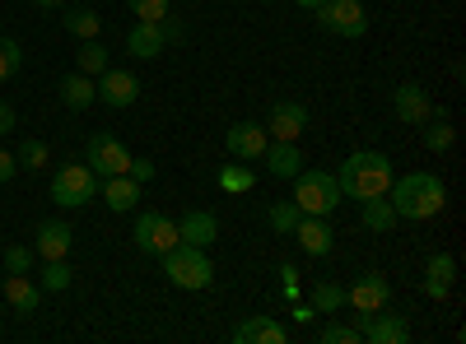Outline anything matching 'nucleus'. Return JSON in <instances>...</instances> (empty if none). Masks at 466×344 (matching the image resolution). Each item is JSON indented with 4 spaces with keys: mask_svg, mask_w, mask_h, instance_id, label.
<instances>
[{
    "mask_svg": "<svg viewBox=\"0 0 466 344\" xmlns=\"http://www.w3.org/2000/svg\"><path fill=\"white\" fill-rule=\"evenodd\" d=\"M397 182L392 172V159L382 154V149H360V154H350L336 172V186L345 201H373V196H387V186Z\"/></svg>",
    "mask_w": 466,
    "mask_h": 344,
    "instance_id": "nucleus-1",
    "label": "nucleus"
},
{
    "mask_svg": "<svg viewBox=\"0 0 466 344\" xmlns=\"http://www.w3.org/2000/svg\"><path fill=\"white\" fill-rule=\"evenodd\" d=\"M392 191V210H397V219H434L443 205H448V191H443V182L434 177V172H406L401 182H392L387 186Z\"/></svg>",
    "mask_w": 466,
    "mask_h": 344,
    "instance_id": "nucleus-2",
    "label": "nucleus"
},
{
    "mask_svg": "<svg viewBox=\"0 0 466 344\" xmlns=\"http://www.w3.org/2000/svg\"><path fill=\"white\" fill-rule=\"evenodd\" d=\"M340 201L345 196H340V186H336V177L327 168H299L294 172V205L303 214H322L327 219Z\"/></svg>",
    "mask_w": 466,
    "mask_h": 344,
    "instance_id": "nucleus-3",
    "label": "nucleus"
},
{
    "mask_svg": "<svg viewBox=\"0 0 466 344\" xmlns=\"http://www.w3.org/2000/svg\"><path fill=\"white\" fill-rule=\"evenodd\" d=\"M164 275H168L177 289H210V280H215V265H210L206 247L177 242L173 251H164Z\"/></svg>",
    "mask_w": 466,
    "mask_h": 344,
    "instance_id": "nucleus-4",
    "label": "nucleus"
},
{
    "mask_svg": "<svg viewBox=\"0 0 466 344\" xmlns=\"http://www.w3.org/2000/svg\"><path fill=\"white\" fill-rule=\"evenodd\" d=\"M98 186H103V177H98L89 163H66V168L52 177V201H56L61 210H80V205L98 201Z\"/></svg>",
    "mask_w": 466,
    "mask_h": 344,
    "instance_id": "nucleus-5",
    "label": "nucleus"
},
{
    "mask_svg": "<svg viewBox=\"0 0 466 344\" xmlns=\"http://www.w3.org/2000/svg\"><path fill=\"white\" fill-rule=\"evenodd\" d=\"M85 163H89L98 177H116V172L131 168V149L116 140L112 131H94L89 144H85Z\"/></svg>",
    "mask_w": 466,
    "mask_h": 344,
    "instance_id": "nucleus-6",
    "label": "nucleus"
},
{
    "mask_svg": "<svg viewBox=\"0 0 466 344\" xmlns=\"http://www.w3.org/2000/svg\"><path fill=\"white\" fill-rule=\"evenodd\" d=\"M318 24L336 37H364L369 33V15H364V0H327L318 10Z\"/></svg>",
    "mask_w": 466,
    "mask_h": 344,
    "instance_id": "nucleus-7",
    "label": "nucleus"
},
{
    "mask_svg": "<svg viewBox=\"0 0 466 344\" xmlns=\"http://www.w3.org/2000/svg\"><path fill=\"white\" fill-rule=\"evenodd\" d=\"M136 247L140 251H149V256H164V251H173L177 247V223L168 219V214H159V210H145L140 219H136Z\"/></svg>",
    "mask_w": 466,
    "mask_h": 344,
    "instance_id": "nucleus-8",
    "label": "nucleus"
},
{
    "mask_svg": "<svg viewBox=\"0 0 466 344\" xmlns=\"http://www.w3.org/2000/svg\"><path fill=\"white\" fill-rule=\"evenodd\" d=\"M392 302V284H387V275H360L355 284L345 289V308L350 312H378V308H387Z\"/></svg>",
    "mask_w": 466,
    "mask_h": 344,
    "instance_id": "nucleus-9",
    "label": "nucleus"
},
{
    "mask_svg": "<svg viewBox=\"0 0 466 344\" xmlns=\"http://www.w3.org/2000/svg\"><path fill=\"white\" fill-rule=\"evenodd\" d=\"M266 144H270V135H266V126H257V122H238V126H228V135H224V149L238 163H257L261 154H266Z\"/></svg>",
    "mask_w": 466,
    "mask_h": 344,
    "instance_id": "nucleus-10",
    "label": "nucleus"
},
{
    "mask_svg": "<svg viewBox=\"0 0 466 344\" xmlns=\"http://www.w3.org/2000/svg\"><path fill=\"white\" fill-rule=\"evenodd\" d=\"M303 131H308V107L303 103L285 98V103L270 107V117H266V135L270 140H299Z\"/></svg>",
    "mask_w": 466,
    "mask_h": 344,
    "instance_id": "nucleus-11",
    "label": "nucleus"
},
{
    "mask_svg": "<svg viewBox=\"0 0 466 344\" xmlns=\"http://www.w3.org/2000/svg\"><path fill=\"white\" fill-rule=\"evenodd\" d=\"M94 84H98V98H103L107 107H131V103L140 98V80H136L131 70H103Z\"/></svg>",
    "mask_w": 466,
    "mask_h": 344,
    "instance_id": "nucleus-12",
    "label": "nucleus"
},
{
    "mask_svg": "<svg viewBox=\"0 0 466 344\" xmlns=\"http://www.w3.org/2000/svg\"><path fill=\"white\" fill-rule=\"evenodd\" d=\"M392 112L406 122V126H424L434 117V103H430V93H424L420 84H397V93H392Z\"/></svg>",
    "mask_w": 466,
    "mask_h": 344,
    "instance_id": "nucleus-13",
    "label": "nucleus"
},
{
    "mask_svg": "<svg viewBox=\"0 0 466 344\" xmlns=\"http://www.w3.org/2000/svg\"><path fill=\"white\" fill-rule=\"evenodd\" d=\"M294 238H299V247H303L308 256H327V251L336 247V233H331V223H327L322 214H303V219L294 223Z\"/></svg>",
    "mask_w": 466,
    "mask_h": 344,
    "instance_id": "nucleus-14",
    "label": "nucleus"
},
{
    "mask_svg": "<svg viewBox=\"0 0 466 344\" xmlns=\"http://www.w3.org/2000/svg\"><path fill=\"white\" fill-rule=\"evenodd\" d=\"M406 335H410V321H406L401 312L378 308V312L364 321V339H369V344H406Z\"/></svg>",
    "mask_w": 466,
    "mask_h": 344,
    "instance_id": "nucleus-15",
    "label": "nucleus"
},
{
    "mask_svg": "<svg viewBox=\"0 0 466 344\" xmlns=\"http://www.w3.org/2000/svg\"><path fill=\"white\" fill-rule=\"evenodd\" d=\"M261 163H266V172L276 177V182H289V177L303 168V154H299L294 140H270L266 154H261Z\"/></svg>",
    "mask_w": 466,
    "mask_h": 344,
    "instance_id": "nucleus-16",
    "label": "nucleus"
},
{
    "mask_svg": "<svg viewBox=\"0 0 466 344\" xmlns=\"http://www.w3.org/2000/svg\"><path fill=\"white\" fill-rule=\"evenodd\" d=\"M98 196L107 201V210H116V214H127V210H136V201H140V182H136L131 172H116V177H103V186H98Z\"/></svg>",
    "mask_w": 466,
    "mask_h": 344,
    "instance_id": "nucleus-17",
    "label": "nucleus"
},
{
    "mask_svg": "<svg viewBox=\"0 0 466 344\" xmlns=\"http://www.w3.org/2000/svg\"><path fill=\"white\" fill-rule=\"evenodd\" d=\"M70 242H75L70 228L56 223V219H47L43 228H37V238H33V251L43 256V260H66L70 256Z\"/></svg>",
    "mask_w": 466,
    "mask_h": 344,
    "instance_id": "nucleus-18",
    "label": "nucleus"
},
{
    "mask_svg": "<svg viewBox=\"0 0 466 344\" xmlns=\"http://www.w3.org/2000/svg\"><path fill=\"white\" fill-rule=\"evenodd\" d=\"M215 238H219V219H215L210 210H191V214H182V223H177V242L210 247Z\"/></svg>",
    "mask_w": 466,
    "mask_h": 344,
    "instance_id": "nucleus-19",
    "label": "nucleus"
},
{
    "mask_svg": "<svg viewBox=\"0 0 466 344\" xmlns=\"http://www.w3.org/2000/svg\"><path fill=\"white\" fill-rule=\"evenodd\" d=\"M164 47H168V43H164V28H159V24H145V19L131 24V33H127V52H131V56L154 61Z\"/></svg>",
    "mask_w": 466,
    "mask_h": 344,
    "instance_id": "nucleus-20",
    "label": "nucleus"
},
{
    "mask_svg": "<svg viewBox=\"0 0 466 344\" xmlns=\"http://www.w3.org/2000/svg\"><path fill=\"white\" fill-rule=\"evenodd\" d=\"M452 275H457V260H452L448 251L430 256V260H424V293H430L434 302L448 298V293H452Z\"/></svg>",
    "mask_w": 466,
    "mask_h": 344,
    "instance_id": "nucleus-21",
    "label": "nucleus"
},
{
    "mask_svg": "<svg viewBox=\"0 0 466 344\" xmlns=\"http://www.w3.org/2000/svg\"><path fill=\"white\" fill-rule=\"evenodd\" d=\"M61 103H66L70 112L94 107V103H98V84H94V74H85V70L66 74V80H61Z\"/></svg>",
    "mask_w": 466,
    "mask_h": 344,
    "instance_id": "nucleus-22",
    "label": "nucleus"
},
{
    "mask_svg": "<svg viewBox=\"0 0 466 344\" xmlns=\"http://www.w3.org/2000/svg\"><path fill=\"white\" fill-rule=\"evenodd\" d=\"M5 302L19 317H33L37 302H43V284H33L28 275H5Z\"/></svg>",
    "mask_w": 466,
    "mask_h": 344,
    "instance_id": "nucleus-23",
    "label": "nucleus"
},
{
    "mask_svg": "<svg viewBox=\"0 0 466 344\" xmlns=\"http://www.w3.org/2000/svg\"><path fill=\"white\" fill-rule=\"evenodd\" d=\"M233 339L238 344H285L289 330L280 321H270V317H252V321H243L238 330H233Z\"/></svg>",
    "mask_w": 466,
    "mask_h": 344,
    "instance_id": "nucleus-24",
    "label": "nucleus"
},
{
    "mask_svg": "<svg viewBox=\"0 0 466 344\" xmlns=\"http://www.w3.org/2000/svg\"><path fill=\"white\" fill-rule=\"evenodd\" d=\"M61 24H66V33H70V37H80V43H89V37H98V33H103V15H98V10H89V5L66 10V15H61Z\"/></svg>",
    "mask_w": 466,
    "mask_h": 344,
    "instance_id": "nucleus-25",
    "label": "nucleus"
},
{
    "mask_svg": "<svg viewBox=\"0 0 466 344\" xmlns=\"http://www.w3.org/2000/svg\"><path fill=\"white\" fill-rule=\"evenodd\" d=\"M364 205V228H373V233H392L397 228V210L387 196H373V201H360Z\"/></svg>",
    "mask_w": 466,
    "mask_h": 344,
    "instance_id": "nucleus-26",
    "label": "nucleus"
},
{
    "mask_svg": "<svg viewBox=\"0 0 466 344\" xmlns=\"http://www.w3.org/2000/svg\"><path fill=\"white\" fill-rule=\"evenodd\" d=\"M308 302H313V312H340L345 308V289L340 284H331V280H318L313 284V298H308Z\"/></svg>",
    "mask_w": 466,
    "mask_h": 344,
    "instance_id": "nucleus-27",
    "label": "nucleus"
},
{
    "mask_svg": "<svg viewBox=\"0 0 466 344\" xmlns=\"http://www.w3.org/2000/svg\"><path fill=\"white\" fill-rule=\"evenodd\" d=\"M219 186L228 191V196H243V191H252V186H257L252 163H228V168L219 172Z\"/></svg>",
    "mask_w": 466,
    "mask_h": 344,
    "instance_id": "nucleus-28",
    "label": "nucleus"
},
{
    "mask_svg": "<svg viewBox=\"0 0 466 344\" xmlns=\"http://www.w3.org/2000/svg\"><path fill=\"white\" fill-rule=\"evenodd\" d=\"M420 131H424V149H430V154H448L452 140H457V131L448 122H424Z\"/></svg>",
    "mask_w": 466,
    "mask_h": 344,
    "instance_id": "nucleus-29",
    "label": "nucleus"
},
{
    "mask_svg": "<svg viewBox=\"0 0 466 344\" xmlns=\"http://www.w3.org/2000/svg\"><path fill=\"white\" fill-rule=\"evenodd\" d=\"M266 219H270V228H276V233H294V223L303 219V210L294 205V201H276L266 210Z\"/></svg>",
    "mask_w": 466,
    "mask_h": 344,
    "instance_id": "nucleus-30",
    "label": "nucleus"
},
{
    "mask_svg": "<svg viewBox=\"0 0 466 344\" xmlns=\"http://www.w3.org/2000/svg\"><path fill=\"white\" fill-rule=\"evenodd\" d=\"M80 70H85V74H94V80L107 70V47L98 43V37H89V43L80 47Z\"/></svg>",
    "mask_w": 466,
    "mask_h": 344,
    "instance_id": "nucleus-31",
    "label": "nucleus"
},
{
    "mask_svg": "<svg viewBox=\"0 0 466 344\" xmlns=\"http://www.w3.org/2000/svg\"><path fill=\"white\" fill-rule=\"evenodd\" d=\"M19 65H24V47L15 37H0V80H15Z\"/></svg>",
    "mask_w": 466,
    "mask_h": 344,
    "instance_id": "nucleus-32",
    "label": "nucleus"
},
{
    "mask_svg": "<svg viewBox=\"0 0 466 344\" xmlns=\"http://www.w3.org/2000/svg\"><path fill=\"white\" fill-rule=\"evenodd\" d=\"M127 5H131V15H136V19H145V24H159V19H168V15H173L168 0H127Z\"/></svg>",
    "mask_w": 466,
    "mask_h": 344,
    "instance_id": "nucleus-33",
    "label": "nucleus"
},
{
    "mask_svg": "<svg viewBox=\"0 0 466 344\" xmlns=\"http://www.w3.org/2000/svg\"><path fill=\"white\" fill-rule=\"evenodd\" d=\"M33 260H37L33 247H24V242L5 247V270H10V275H28V270H33Z\"/></svg>",
    "mask_w": 466,
    "mask_h": 344,
    "instance_id": "nucleus-34",
    "label": "nucleus"
},
{
    "mask_svg": "<svg viewBox=\"0 0 466 344\" xmlns=\"http://www.w3.org/2000/svg\"><path fill=\"white\" fill-rule=\"evenodd\" d=\"M15 159L19 168H47V140H24Z\"/></svg>",
    "mask_w": 466,
    "mask_h": 344,
    "instance_id": "nucleus-35",
    "label": "nucleus"
},
{
    "mask_svg": "<svg viewBox=\"0 0 466 344\" xmlns=\"http://www.w3.org/2000/svg\"><path fill=\"white\" fill-rule=\"evenodd\" d=\"M37 284L52 289V293L70 289V265H66V260H47V265H43V280H37Z\"/></svg>",
    "mask_w": 466,
    "mask_h": 344,
    "instance_id": "nucleus-36",
    "label": "nucleus"
},
{
    "mask_svg": "<svg viewBox=\"0 0 466 344\" xmlns=\"http://www.w3.org/2000/svg\"><path fill=\"white\" fill-rule=\"evenodd\" d=\"M318 339H322V344H360L364 335H360L355 326H340V321H327V326L318 330Z\"/></svg>",
    "mask_w": 466,
    "mask_h": 344,
    "instance_id": "nucleus-37",
    "label": "nucleus"
},
{
    "mask_svg": "<svg viewBox=\"0 0 466 344\" xmlns=\"http://www.w3.org/2000/svg\"><path fill=\"white\" fill-rule=\"evenodd\" d=\"M127 172H131V177H136V182L145 186V182L154 177V163H149V159H131V168H127Z\"/></svg>",
    "mask_w": 466,
    "mask_h": 344,
    "instance_id": "nucleus-38",
    "label": "nucleus"
},
{
    "mask_svg": "<svg viewBox=\"0 0 466 344\" xmlns=\"http://www.w3.org/2000/svg\"><path fill=\"white\" fill-rule=\"evenodd\" d=\"M159 28H164V43H182V37H187V28L177 19H159Z\"/></svg>",
    "mask_w": 466,
    "mask_h": 344,
    "instance_id": "nucleus-39",
    "label": "nucleus"
},
{
    "mask_svg": "<svg viewBox=\"0 0 466 344\" xmlns=\"http://www.w3.org/2000/svg\"><path fill=\"white\" fill-rule=\"evenodd\" d=\"M280 284H285V298L299 293V270H294V265H280Z\"/></svg>",
    "mask_w": 466,
    "mask_h": 344,
    "instance_id": "nucleus-40",
    "label": "nucleus"
},
{
    "mask_svg": "<svg viewBox=\"0 0 466 344\" xmlns=\"http://www.w3.org/2000/svg\"><path fill=\"white\" fill-rule=\"evenodd\" d=\"M15 172H19V159H15V154H5V149H0V182H10Z\"/></svg>",
    "mask_w": 466,
    "mask_h": 344,
    "instance_id": "nucleus-41",
    "label": "nucleus"
},
{
    "mask_svg": "<svg viewBox=\"0 0 466 344\" xmlns=\"http://www.w3.org/2000/svg\"><path fill=\"white\" fill-rule=\"evenodd\" d=\"M5 131H15V107L0 103V135H5Z\"/></svg>",
    "mask_w": 466,
    "mask_h": 344,
    "instance_id": "nucleus-42",
    "label": "nucleus"
},
{
    "mask_svg": "<svg viewBox=\"0 0 466 344\" xmlns=\"http://www.w3.org/2000/svg\"><path fill=\"white\" fill-rule=\"evenodd\" d=\"M318 312H313V302H294V321H313Z\"/></svg>",
    "mask_w": 466,
    "mask_h": 344,
    "instance_id": "nucleus-43",
    "label": "nucleus"
},
{
    "mask_svg": "<svg viewBox=\"0 0 466 344\" xmlns=\"http://www.w3.org/2000/svg\"><path fill=\"white\" fill-rule=\"evenodd\" d=\"M294 5H303V10H322L327 0H294Z\"/></svg>",
    "mask_w": 466,
    "mask_h": 344,
    "instance_id": "nucleus-44",
    "label": "nucleus"
},
{
    "mask_svg": "<svg viewBox=\"0 0 466 344\" xmlns=\"http://www.w3.org/2000/svg\"><path fill=\"white\" fill-rule=\"evenodd\" d=\"M37 10H61V0H37Z\"/></svg>",
    "mask_w": 466,
    "mask_h": 344,
    "instance_id": "nucleus-45",
    "label": "nucleus"
}]
</instances>
